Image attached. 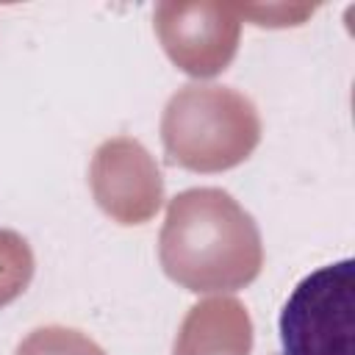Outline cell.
<instances>
[{
  "label": "cell",
  "instance_id": "1",
  "mask_svg": "<svg viewBox=\"0 0 355 355\" xmlns=\"http://www.w3.org/2000/svg\"><path fill=\"white\" fill-rule=\"evenodd\" d=\"M158 261L191 294L239 291L261 275L263 241L233 194L214 186L186 189L169 200Z\"/></svg>",
  "mask_w": 355,
  "mask_h": 355
},
{
  "label": "cell",
  "instance_id": "2",
  "mask_svg": "<svg viewBox=\"0 0 355 355\" xmlns=\"http://www.w3.org/2000/svg\"><path fill=\"white\" fill-rule=\"evenodd\" d=\"M166 158L189 172H225L244 164L261 141V116L250 97L230 86L186 83L161 116Z\"/></svg>",
  "mask_w": 355,
  "mask_h": 355
},
{
  "label": "cell",
  "instance_id": "3",
  "mask_svg": "<svg viewBox=\"0 0 355 355\" xmlns=\"http://www.w3.org/2000/svg\"><path fill=\"white\" fill-rule=\"evenodd\" d=\"M280 355H355V261L302 277L280 311Z\"/></svg>",
  "mask_w": 355,
  "mask_h": 355
},
{
  "label": "cell",
  "instance_id": "4",
  "mask_svg": "<svg viewBox=\"0 0 355 355\" xmlns=\"http://www.w3.org/2000/svg\"><path fill=\"white\" fill-rule=\"evenodd\" d=\"M153 25L169 61L191 78L225 72L241 39V14L233 3L164 0L153 11Z\"/></svg>",
  "mask_w": 355,
  "mask_h": 355
},
{
  "label": "cell",
  "instance_id": "5",
  "mask_svg": "<svg viewBox=\"0 0 355 355\" xmlns=\"http://www.w3.org/2000/svg\"><path fill=\"white\" fill-rule=\"evenodd\" d=\"M94 202L119 225H144L164 205V178L147 147L130 136L105 139L89 166Z\"/></svg>",
  "mask_w": 355,
  "mask_h": 355
},
{
  "label": "cell",
  "instance_id": "6",
  "mask_svg": "<svg viewBox=\"0 0 355 355\" xmlns=\"http://www.w3.org/2000/svg\"><path fill=\"white\" fill-rule=\"evenodd\" d=\"M252 319L236 297H208L183 316L172 355H250Z\"/></svg>",
  "mask_w": 355,
  "mask_h": 355
},
{
  "label": "cell",
  "instance_id": "7",
  "mask_svg": "<svg viewBox=\"0 0 355 355\" xmlns=\"http://www.w3.org/2000/svg\"><path fill=\"white\" fill-rule=\"evenodd\" d=\"M33 250L31 244L8 227H0V308L11 305L33 280Z\"/></svg>",
  "mask_w": 355,
  "mask_h": 355
},
{
  "label": "cell",
  "instance_id": "8",
  "mask_svg": "<svg viewBox=\"0 0 355 355\" xmlns=\"http://www.w3.org/2000/svg\"><path fill=\"white\" fill-rule=\"evenodd\" d=\"M14 355H105V349L75 327L47 324L31 330Z\"/></svg>",
  "mask_w": 355,
  "mask_h": 355
},
{
  "label": "cell",
  "instance_id": "9",
  "mask_svg": "<svg viewBox=\"0 0 355 355\" xmlns=\"http://www.w3.org/2000/svg\"><path fill=\"white\" fill-rule=\"evenodd\" d=\"M241 17H250L255 25L266 28H286V25H300L313 6H236Z\"/></svg>",
  "mask_w": 355,
  "mask_h": 355
}]
</instances>
